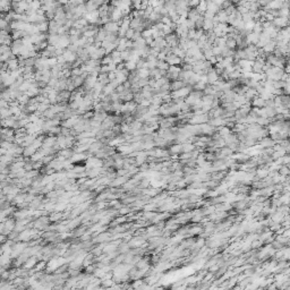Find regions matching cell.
<instances>
[{"label":"cell","mask_w":290,"mask_h":290,"mask_svg":"<svg viewBox=\"0 0 290 290\" xmlns=\"http://www.w3.org/2000/svg\"><path fill=\"white\" fill-rule=\"evenodd\" d=\"M166 61H167L169 65H174V66H181V64H182V60L179 57H177L176 55H174L172 52H170V53L167 55Z\"/></svg>","instance_id":"obj_1"},{"label":"cell","mask_w":290,"mask_h":290,"mask_svg":"<svg viewBox=\"0 0 290 290\" xmlns=\"http://www.w3.org/2000/svg\"><path fill=\"white\" fill-rule=\"evenodd\" d=\"M272 23L276 29H283V27L288 26V18L287 17H274Z\"/></svg>","instance_id":"obj_2"},{"label":"cell","mask_w":290,"mask_h":290,"mask_svg":"<svg viewBox=\"0 0 290 290\" xmlns=\"http://www.w3.org/2000/svg\"><path fill=\"white\" fill-rule=\"evenodd\" d=\"M276 145V142L272 139L271 137H263L260 139V146L258 147H263V149H266V147H273Z\"/></svg>","instance_id":"obj_3"},{"label":"cell","mask_w":290,"mask_h":290,"mask_svg":"<svg viewBox=\"0 0 290 290\" xmlns=\"http://www.w3.org/2000/svg\"><path fill=\"white\" fill-rule=\"evenodd\" d=\"M205 74H206V77H207V84H214L219 80V77H220L217 74V72L214 70V68L210 69L209 72H206Z\"/></svg>","instance_id":"obj_4"},{"label":"cell","mask_w":290,"mask_h":290,"mask_svg":"<svg viewBox=\"0 0 290 290\" xmlns=\"http://www.w3.org/2000/svg\"><path fill=\"white\" fill-rule=\"evenodd\" d=\"M264 103H265V100L263 98H261L260 95H256L253 100L251 101V106L254 107V108H263L264 107Z\"/></svg>","instance_id":"obj_5"},{"label":"cell","mask_w":290,"mask_h":290,"mask_svg":"<svg viewBox=\"0 0 290 290\" xmlns=\"http://www.w3.org/2000/svg\"><path fill=\"white\" fill-rule=\"evenodd\" d=\"M186 86V83L184 80H174L170 82V91H177L181 87Z\"/></svg>","instance_id":"obj_6"},{"label":"cell","mask_w":290,"mask_h":290,"mask_svg":"<svg viewBox=\"0 0 290 290\" xmlns=\"http://www.w3.org/2000/svg\"><path fill=\"white\" fill-rule=\"evenodd\" d=\"M274 49H276V40H274V39H271L268 43L263 47V50H264V52H265V55L272 53Z\"/></svg>","instance_id":"obj_7"},{"label":"cell","mask_w":290,"mask_h":290,"mask_svg":"<svg viewBox=\"0 0 290 290\" xmlns=\"http://www.w3.org/2000/svg\"><path fill=\"white\" fill-rule=\"evenodd\" d=\"M219 10H220V7H218L213 1L207 2V6H206V11H207V13H210V14H212V15H215Z\"/></svg>","instance_id":"obj_8"},{"label":"cell","mask_w":290,"mask_h":290,"mask_svg":"<svg viewBox=\"0 0 290 290\" xmlns=\"http://www.w3.org/2000/svg\"><path fill=\"white\" fill-rule=\"evenodd\" d=\"M201 13L197 10V9H190V10H188V14H187V18L188 19H190V21H193V22L195 23L196 22V19L201 16Z\"/></svg>","instance_id":"obj_9"},{"label":"cell","mask_w":290,"mask_h":290,"mask_svg":"<svg viewBox=\"0 0 290 290\" xmlns=\"http://www.w3.org/2000/svg\"><path fill=\"white\" fill-rule=\"evenodd\" d=\"M137 75L139 78H149V77H150V69H149V68H141V69H137Z\"/></svg>","instance_id":"obj_10"},{"label":"cell","mask_w":290,"mask_h":290,"mask_svg":"<svg viewBox=\"0 0 290 290\" xmlns=\"http://www.w3.org/2000/svg\"><path fill=\"white\" fill-rule=\"evenodd\" d=\"M225 47L229 48V49H231V50H235V49L237 48V42H236V40L232 39V37H227V39H225Z\"/></svg>","instance_id":"obj_11"},{"label":"cell","mask_w":290,"mask_h":290,"mask_svg":"<svg viewBox=\"0 0 290 290\" xmlns=\"http://www.w3.org/2000/svg\"><path fill=\"white\" fill-rule=\"evenodd\" d=\"M214 27V23H213V18L212 19H205L204 18V24H203V29L206 31H212Z\"/></svg>","instance_id":"obj_12"},{"label":"cell","mask_w":290,"mask_h":290,"mask_svg":"<svg viewBox=\"0 0 290 290\" xmlns=\"http://www.w3.org/2000/svg\"><path fill=\"white\" fill-rule=\"evenodd\" d=\"M279 174H281V176H284V177H287V176H289V166H287V164H281L280 168H279Z\"/></svg>","instance_id":"obj_13"},{"label":"cell","mask_w":290,"mask_h":290,"mask_svg":"<svg viewBox=\"0 0 290 290\" xmlns=\"http://www.w3.org/2000/svg\"><path fill=\"white\" fill-rule=\"evenodd\" d=\"M256 123H258L260 126L262 127H264V126H268V123H270V120H268V118L266 117H257V119H256Z\"/></svg>","instance_id":"obj_14"},{"label":"cell","mask_w":290,"mask_h":290,"mask_svg":"<svg viewBox=\"0 0 290 290\" xmlns=\"http://www.w3.org/2000/svg\"><path fill=\"white\" fill-rule=\"evenodd\" d=\"M206 6H207V2L206 1H204V0H201L200 1V4H198V6L196 7V9L201 13V14L203 15L205 11H206Z\"/></svg>","instance_id":"obj_15"},{"label":"cell","mask_w":290,"mask_h":290,"mask_svg":"<svg viewBox=\"0 0 290 290\" xmlns=\"http://www.w3.org/2000/svg\"><path fill=\"white\" fill-rule=\"evenodd\" d=\"M169 64L167 61H163V60H158L156 62V68H159L161 70H168L169 69Z\"/></svg>","instance_id":"obj_16"},{"label":"cell","mask_w":290,"mask_h":290,"mask_svg":"<svg viewBox=\"0 0 290 290\" xmlns=\"http://www.w3.org/2000/svg\"><path fill=\"white\" fill-rule=\"evenodd\" d=\"M170 153H172V154H180L181 153V144L180 143H177V144L172 145L171 147H170Z\"/></svg>","instance_id":"obj_17"},{"label":"cell","mask_w":290,"mask_h":290,"mask_svg":"<svg viewBox=\"0 0 290 290\" xmlns=\"http://www.w3.org/2000/svg\"><path fill=\"white\" fill-rule=\"evenodd\" d=\"M85 8H86V11H93V10H96V9H98V6L95 5L93 1L87 0L86 4H85Z\"/></svg>","instance_id":"obj_18"},{"label":"cell","mask_w":290,"mask_h":290,"mask_svg":"<svg viewBox=\"0 0 290 290\" xmlns=\"http://www.w3.org/2000/svg\"><path fill=\"white\" fill-rule=\"evenodd\" d=\"M125 68H126L127 70H129V72L135 70V69H136V62L128 60V61H126V64H125Z\"/></svg>","instance_id":"obj_19"},{"label":"cell","mask_w":290,"mask_h":290,"mask_svg":"<svg viewBox=\"0 0 290 290\" xmlns=\"http://www.w3.org/2000/svg\"><path fill=\"white\" fill-rule=\"evenodd\" d=\"M203 24H204V17L203 15H201L197 19H196L195 22V29H203Z\"/></svg>","instance_id":"obj_20"},{"label":"cell","mask_w":290,"mask_h":290,"mask_svg":"<svg viewBox=\"0 0 290 290\" xmlns=\"http://www.w3.org/2000/svg\"><path fill=\"white\" fill-rule=\"evenodd\" d=\"M262 31H263V27H262V23H260V22H255V24H254V26H253V31L252 32H255V33H261Z\"/></svg>","instance_id":"obj_21"},{"label":"cell","mask_w":290,"mask_h":290,"mask_svg":"<svg viewBox=\"0 0 290 290\" xmlns=\"http://www.w3.org/2000/svg\"><path fill=\"white\" fill-rule=\"evenodd\" d=\"M134 33H135V29H128L126 31V33H125V37L127 39V40H131V37L134 35Z\"/></svg>","instance_id":"obj_22"},{"label":"cell","mask_w":290,"mask_h":290,"mask_svg":"<svg viewBox=\"0 0 290 290\" xmlns=\"http://www.w3.org/2000/svg\"><path fill=\"white\" fill-rule=\"evenodd\" d=\"M236 10H237L238 13H240L241 15L246 14V13L249 11V10H248V7H246V6H238V7L236 8Z\"/></svg>","instance_id":"obj_23"},{"label":"cell","mask_w":290,"mask_h":290,"mask_svg":"<svg viewBox=\"0 0 290 290\" xmlns=\"http://www.w3.org/2000/svg\"><path fill=\"white\" fill-rule=\"evenodd\" d=\"M147 5H149L150 7L155 8L156 6H159L160 2H159V0H149V1H147Z\"/></svg>","instance_id":"obj_24"},{"label":"cell","mask_w":290,"mask_h":290,"mask_svg":"<svg viewBox=\"0 0 290 290\" xmlns=\"http://www.w3.org/2000/svg\"><path fill=\"white\" fill-rule=\"evenodd\" d=\"M200 1L201 0H188V5L189 7H197L198 6V4H200Z\"/></svg>","instance_id":"obj_25"},{"label":"cell","mask_w":290,"mask_h":290,"mask_svg":"<svg viewBox=\"0 0 290 290\" xmlns=\"http://www.w3.org/2000/svg\"><path fill=\"white\" fill-rule=\"evenodd\" d=\"M212 1H213V2H214V4L217 5L218 7H220V8H221V6H222V4L225 2V0H212Z\"/></svg>","instance_id":"obj_26"},{"label":"cell","mask_w":290,"mask_h":290,"mask_svg":"<svg viewBox=\"0 0 290 290\" xmlns=\"http://www.w3.org/2000/svg\"><path fill=\"white\" fill-rule=\"evenodd\" d=\"M69 1H70V0H58L59 4H60V5H64V6H65V5H67V4L69 2Z\"/></svg>","instance_id":"obj_27"}]
</instances>
